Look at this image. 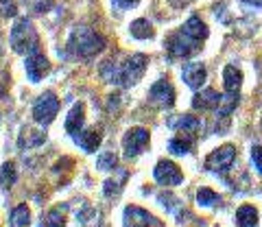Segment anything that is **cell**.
Listing matches in <instances>:
<instances>
[{"label":"cell","mask_w":262,"mask_h":227,"mask_svg":"<svg viewBox=\"0 0 262 227\" xmlns=\"http://www.w3.org/2000/svg\"><path fill=\"white\" fill-rule=\"evenodd\" d=\"M208 37V27L201 18H188L179 31H175L173 35L166 39V51L170 59H184V57H192L194 53L201 51L203 39Z\"/></svg>","instance_id":"obj_1"},{"label":"cell","mask_w":262,"mask_h":227,"mask_svg":"<svg viewBox=\"0 0 262 227\" xmlns=\"http://www.w3.org/2000/svg\"><path fill=\"white\" fill-rule=\"evenodd\" d=\"M146 59L144 55H134L129 57L125 63L120 66H114V59H107L101 66V77L107 81V83H118V85H136L138 81L144 77L146 72Z\"/></svg>","instance_id":"obj_2"},{"label":"cell","mask_w":262,"mask_h":227,"mask_svg":"<svg viewBox=\"0 0 262 227\" xmlns=\"http://www.w3.org/2000/svg\"><path fill=\"white\" fill-rule=\"evenodd\" d=\"M103 48H105L103 35H98L96 31L88 29V27L77 29L75 33L70 35V42H68V51L75 57H79V59H92Z\"/></svg>","instance_id":"obj_3"},{"label":"cell","mask_w":262,"mask_h":227,"mask_svg":"<svg viewBox=\"0 0 262 227\" xmlns=\"http://www.w3.org/2000/svg\"><path fill=\"white\" fill-rule=\"evenodd\" d=\"M9 39H11V46H13L15 53H20V55L37 53V46H39L37 31L33 29L31 20H27V18H20L18 22L13 24Z\"/></svg>","instance_id":"obj_4"},{"label":"cell","mask_w":262,"mask_h":227,"mask_svg":"<svg viewBox=\"0 0 262 227\" xmlns=\"http://www.w3.org/2000/svg\"><path fill=\"white\" fill-rule=\"evenodd\" d=\"M57 111H59V99L55 96V92H44L37 99V103L33 105V118H35V123L44 127L53 123Z\"/></svg>","instance_id":"obj_5"},{"label":"cell","mask_w":262,"mask_h":227,"mask_svg":"<svg viewBox=\"0 0 262 227\" xmlns=\"http://www.w3.org/2000/svg\"><path fill=\"white\" fill-rule=\"evenodd\" d=\"M149 142H151V138H149V131H146V129H142V127L129 129V131L125 133V138H122V149H125V155L127 157L140 155L142 151H146Z\"/></svg>","instance_id":"obj_6"},{"label":"cell","mask_w":262,"mask_h":227,"mask_svg":"<svg viewBox=\"0 0 262 227\" xmlns=\"http://www.w3.org/2000/svg\"><path fill=\"white\" fill-rule=\"evenodd\" d=\"M234 160H236V149L232 144H225V147L212 151L206 157V168L212 170V173H223V170L232 168Z\"/></svg>","instance_id":"obj_7"},{"label":"cell","mask_w":262,"mask_h":227,"mask_svg":"<svg viewBox=\"0 0 262 227\" xmlns=\"http://www.w3.org/2000/svg\"><path fill=\"white\" fill-rule=\"evenodd\" d=\"M153 177H155V181L162 184V186H177V184L184 181V173L179 170V166L175 162H170V160L158 162L153 168Z\"/></svg>","instance_id":"obj_8"},{"label":"cell","mask_w":262,"mask_h":227,"mask_svg":"<svg viewBox=\"0 0 262 227\" xmlns=\"http://www.w3.org/2000/svg\"><path fill=\"white\" fill-rule=\"evenodd\" d=\"M122 225L125 227H164L158 218L151 216L146 210L138 208V206H129L122 216Z\"/></svg>","instance_id":"obj_9"},{"label":"cell","mask_w":262,"mask_h":227,"mask_svg":"<svg viewBox=\"0 0 262 227\" xmlns=\"http://www.w3.org/2000/svg\"><path fill=\"white\" fill-rule=\"evenodd\" d=\"M149 99L151 103L155 105V107H173V103H175V90H173V85L168 83V81H158L153 87H151V92H149Z\"/></svg>","instance_id":"obj_10"},{"label":"cell","mask_w":262,"mask_h":227,"mask_svg":"<svg viewBox=\"0 0 262 227\" xmlns=\"http://www.w3.org/2000/svg\"><path fill=\"white\" fill-rule=\"evenodd\" d=\"M24 68H27L29 79L33 81V83H37V81H42L48 75V70H51V63H48V59H46L42 53H31L27 57V63H24Z\"/></svg>","instance_id":"obj_11"},{"label":"cell","mask_w":262,"mask_h":227,"mask_svg":"<svg viewBox=\"0 0 262 227\" xmlns=\"http://www.w3.org/2000/svg\"><path fill=\"white\" fill-rule=\"evenodd\" d=\"M206 66L203 63H186L184 70H182V77L186 81L188 87H192V90H196V87L203 85V81H206Z\"/></svg>","instance_id":"obj_12"},{"label":"cell","mask_w":262,"mask_h":227,"mask_svg":"<svg viewBox=\"0 0 262 227\" xmlns=\"http://www.w3.org/2000/svg\"><path fill=\"white\" fill-rule=\"evenodd\" d=\"M223 85H225V94H241V85H243V72L236 66H225L223 70Z\"/></svg>","instance_id":"obj_13"},{"label":"cell","mask_w":262,"mask_h":227,"mask_svg":"<svg viewBox=\"0 0 262 227\" xmlns=\"http://www.w3.org/2000/svg\"><path fill=\"white\" fill-rule=\"evenodd\" d=\"M173 129H177L179 133H186V135H194L196 131L201 129V120L190 116V114H184V116H177L175 120H170L168 123Z\"/></svg>","instance_id":"obj_14"},{"label":"cell","mask_w":262,"mask_h":227,"mask_svg":"<svg viewBox=\"0 0 262 227\" xmlns=\"http://www.w3.org/2000/svg\"><path fill=\"white\" fill-rule=\"evenodd\" d=\"M219 103H221V94L216 90H210V87H208V90L194 94L192 107L194 109H216Z\"/></svg>","instance_id":"obj_15"},{"label":"cell","mask_w":262,"mask_h":227,"mask_svg":"<svg viewBox=\"0 0 262 227\" xmlns=\"http://www.w3.org/2000/svg\"><path fill=\"white\" fill-rule=\"evenodd\" d=\"M83 114H85L83 103L72 105L70 114H68V116H66V131L72 133V135H77V133L81 131V127H83Z\"/></svg>","instance_id":"obj_16"},{"label":"cell","mask_w":262,"mask_h":227,"mask_svg":"<svg viewBox=\"0 0 262 227\" xmlns=\"http://www.w3.org/2000/svg\"><path fill=\"white\" fill-rule=\"evenodd\" d=\"M75 140H77V144L85 153H94L98 149V144H101V133H98L96 129H90V131H79L75 135Z\"/></svg>","instance_id":"obj_17"},{"label":"cell","mask_w":262,"mask_h":227,"mask_svg":"<svg viewBox=\"0 0 262 227\" xmlns=\"http://www.w3.org/2000/svg\"><path fill=\"white\" fill-rule=\"evenodd\" d=\"M258 225V212L253 206H241L236 212V227H256Z\"/></svg>","instance_id":"obj_18"},{"label":"cell","mask_w":262,"mask_h":227,"mask_svg":"<svg viewBox=\"0 0 262 227\" xmlns=\"http://www.w3.org/2000/svg\"><path fill=\"white\" fill-rule=\"evenodd\" d=\"M46 140V135L42 133V131H37V129H31V127H27L22 131V135H20V140H18V144L20 147L24 149H33V147H39V144H42Z\"/></svg>","instance_id":"obj_19"},{"label":"cell","mask_w":262,"mask_h":227,"mask_svg":"<svg viewBox=\"0 0 262 227\" xmlns=\"http://www.w3.org/2000/svg\"><path fill=\"white\" fill-rule=\"evenodd\" d=\"M129 31H131V35H134L136 39H151V37L155 35V31H153V24H151L149 20H144V18H140V20H134V22H131Z\"/></svg>","instance_id":"obj_20"},{"label":"cell","mask_w":262,"mask_h":227,"mask_svg":"<svg viewBox=\"0 0 262 227\" xmlns=\"http://www.w3.org/2000/svg\"><path fill=\"white\" fill-rule=\"evenodd\" d=\"M168 149L170 153H175V155H186V153H190L192 149V135H186V133H179L177 138L168 142Z\"/></svg>","instance_id":"obj_21"},{"label":"cell","mask_w":262,"mask_h":227,"mask_svg":"<svg viewBox=\"0 0 262 227\" xmlns=\"http://www.w3.org/2000/svg\"><path fill=\"white\" fill-rule=\"evenodd\" d=\"M31 225V212L27 206H18L11 212V218H9V227H29Z\"/></svg>","instance_id":"obj_22"},{"label":"cell","mask_w":262,"mask_h":227,"mask_svg":"<svg viewBox=\"0 0 262 227\" xmlns=\"http://www.w3.org/2000/svg\"><path fill=\"white\" fill-rule=\"evenodd\" d=\"M39 227H66L63 210H61V208L51 210V212H48V214L42 218V223H39Z\"/></svg>","instance_id":"obj_23"},{"label":"cell","mask_w":262,"mask_h":227,"mask_svg":"<svg viewBox=\"0 0 262 227\" xmlns=\"http://www.w3.org/2000/svg\"><path fill=\"white\" fill-rule=\"evenodd\" d=\"M196 201H199V206H203V208H212V206L221 203V197L210 188H199V192H196Z\"/></svg>","instance_id":"obj_24"},{"label":"cell","mask_w":262,"mask_h":227,"mask_svg":"<svg viewBox=\"0 0 262 227\" xmlns=\"http://www.w3.org/2000/svg\"><path fill=\"white\" fill-rule=\"evenodd\" d=\"M15 179H18L15 166L11 164V162H7V164H3V168H0V186H3V188H9V186H13V184H15Z\"/></svg>","instance_id":"obj_25"},{"label":"cell","mask_w":262,"mask_h":227,"mask_svg":"<svg viewBox=\"0 0 262 227\" xmlns=\"http://www.w3.org/2000/svg\"><path fill=\"white\" fill-rule=\"evenodd\" d=\"M79 221H81L83 227H96V223H101V214H98V210L88 208L85 212L79 214Z\"/></svg>","instance_id":"obj_26"},{"label":"cell","mask_w":262,"mask_h":227,"mask_svg":"<svg viewBox=\"0 0 262 227\" xmlns=\"http://www.w3.org/2000/svg\"><path fill=\"white\" fill-rule=\"evenodd\" d=\"M116 155H114V153H103L101 157H98V162H96V166H98V170H112L114 166H116Z\"/></svg>","instance_id":"obj_27"},{"label":"cell","mask_w":262,"mask_h":227,"mask_svg":"<svg viewBox=\"0 0 262 227\" xmlns=\"http://www.w3.org/2000/svg\"><path fill=\"white\" fill-rule=\"evenodd\" d=\"M18 11V3L15 0H0V15L9 18V15H15Z\"/></svg>","instance_id":"obj_28"},{"label":"cell","mask_w":262,"mask_h":227,"mask_svg":"<svg viewBox=\"0 0 262 227\" xmlns=\"http://www.w3.org/2000/svg\"><path fill=\"white\" fill-rule=\"evenodd\" d=\"M251 160H253V166L258 168V173L262 175V147H253L251 149Z\"/></svg>","instance_id":"obj_29"},{"label":"cell","mask_w":262,"mask_h":227,"mask_svg":"<svg viewBox=\"0 0 262 227\" xmlns=\"http://www.w3.org/2000/svg\"><path fill=\"white\" fill-rule=\"evenodd\" d=\"M120 192V186L116 184V181H105V194H107V197H112V194H118Z\"/></svg>","instance_id":"obj_30"},{"label":"cell","mask_w":262,"mask_h":227,"mask_svg":"<svg viewBox=\"0 0 262 227\" xmlns=\"http://www.w3.org/2000/svg\"><path fill=\"white\" fill-rule=\"evenodd\" d=\"M140 0H114V5L118 7V9H131V7H136Z\"/></svg>","instance_id":"obj_31"},{"label":"cell","mask_w":262,"mask_h":227,"mask_svg":"<svg viewBox=\"0 0 262 227\" xmlns=\"http://www.w3.org/2000/svg\"><path fill=\"white\" fill-rule=\"evenodd\" d=\"M241 3L247 7H253V9H262V0H241Z\"/></svg>","instance_id":"obj_32"},{"label":"cell","mask_w":262,"mask_h":227,"mask_svg":"<svg viewBox=\"0 0 262 227\" xmlns=\"http://www.w3.org/2000/svg\"><path fill=\"white\" fill-rule=\"evenodd\" d=\"M168 3L173 5V7H186V5H190L192 0H168Z\"/></svg>","instance_id":"obj_33"}]
</instances>
